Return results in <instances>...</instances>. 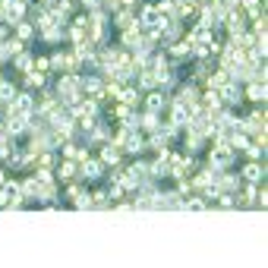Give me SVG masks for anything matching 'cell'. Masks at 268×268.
Masks as SVG:
<instances>
[{"mask_svg":"<svg viewBox=\"0 0 268 268\" xmlns=\"http://www.w3.org/2000/svg\"><path fill=\"white\" fill-rule=\"evenodd\" d=\"M190 117H193V104H186V101L173 104V117H170L173 126H186V123H190Z\"/></svg>","mask_w":268,"mask_h":268,"instance_id":"6da1fadb","label":"cell"},{"mask_svg":"<svg viewBox=\"0 0 268 268\" xmlns=\"http://www.w3.org/2000/svg\"><path fill=\"white\" fill-rule=\"evenodd\" d=\"M142 26H148V29H164V16H161L158 7H145L142 10Z\"/></svg>","mask_w":268,"mask_h":268,"instance_id":"7a4b0ae2","label":"cell"},{"mask_svg":"<svg viewBox=\"0 0 268 268\" xmlns=\"http://www.w3.org/2000/svg\"><path fill=\"white\" fill-rule=\"evenodd\" d=\"M79 85L88 92V98H101L104 95V82H101L98 76H92V79H85V82H79Z\"/></svg>","mask_w":268,"mask_h":268,"instance_id":"3957f363","label":"cell"},{"mask_svg":"<svg viewBox=\"0 0 268 268\" xmlns=\"http://www.w3.org/2000/svg\"><path fill=\"white\" fill-rule=\"evenodd\" d=\"M243 177H246L249 183H259V180L265 177V167H262V164H255V161H252V164H249L246 170H243Z\"/></svg>","mask_w":268,"mask_h":268,"instance_id":"277c9868","label":"cell"},{"mask_svg":"<svg viewBox=\"0 0 268 268\" xmlns=\"http://www.w3.org/2000/svg\"><path fill=\"white\" fill-rule=\"evenodd\" d=\"M249 98H252V101H265V79H252Z\"/></svg>","mask_w":268,"mask_h":268,"instance_id":"5b68a950","label":"cell"},{"mask_svg":"<svg viewBox=\"0 0 268 268\" xmlns=\"http://www.w3.org/2000/svg\"><path fill=\"white\" fill-rule=\"evenodd\" d=\"M95 111H98V104H95V101H82L73 114H76V117H95Z\"/></svg>","mask_w":268,"mask_h":268,"instance_id":"8992f818","label":"cell"},{"mask_svg":"<svg viewBox=\"0 0 268 268\" xmlns=\"http://www.w3.org/2000/svg\"><path fill=\"white\" fill-rule=\"evenodd\" d=\"M221 95H224L227 104H234V101H240V88H234V82H227V85H221Z\"/></svg>","mask_w":268,"mask_h":268,"instance_id":"52a82bcc","label":"cell"},{"mask_svg":"<svg viewBox=\"0 0 268 268\" xmlns=\"http://www.w3.org/2000/svg\"><path fill=\"white\" fill-rule=\"evenodd\" d=\"M145 108H148V114H161V108H164V98H161L158 92H155V95H148Z\"/></svg>","mask_w":268,"mask_h":268,"instance_id":"ba28073f","label":"cell"},{"mask_svg":"<svg viewBox=\"0 0 268 268\" xmlns=\"http://www.w3.org/2000/svg\"><path fill=\"white\" fill-rule=\"evenodd\" d=\"M82 161H85V164H82V173H85L88 180H95L98 173H101V164H98V161H88V158H82Z\"/></svg>","mask_w":268,"mask_h":268,"instance_id":"9c48e42d","label":"cell"},{"mask_svg":"<svg viewBox=\"0 0 268 268\" xmlns=\"http://www.w3.org/2000/svg\"><path fill=\"white\" fill-rule=\"evenodd\" d=\"M10 111H19V114H32V95H22V98H16V104Z\"/></svg>","mask_w":268,"mask_h":268,"instance_id":"30bf717a","label":"cell"},{"mask_svg":"<svg viewBox=\"0 0 268 268\" xmlns=\"http://www.w3.org/2000/svg\"><path fill=\"white\" fill-rule=\"evenodd\" d=\"M101 161H104V164H111V167H114V164H117V161H120L117 148H104V151H101Z\"/></svg>","mask_w":268,"mask_h":268,"instance_id":"8fae6325","label":"cell"},{"mask_svg":"<svg viewBox=\"0 0 268 268\" xmlns=\"http://www.w3.org/2000/svg\"><path fill=\"white\" fill-rule=\"evenodd\" d=\"M16 98V88L10 82H0V101H13Z\"/></svg>","mask_w":268,"mask_h":268,"instance_id":"7c38bea8","label":"cell"},{"mask_svg":"<svg viewBox=\"0 0 268 268\" xmlns=\"http://www.w3.org/2000/svg\"><path fill=\"white\" fill-rule=\"evenodd\" d=\"M16 35H19V41L32 38V26H29V22H16Z\"/></svg>","mask_w":268,"mask_h":268,"instance_id":"4fadbf2b","label":"cell"},{"mask_svg":"<svg viewBox=\"0 0 268 268\" xmlns=\"http://www.w3.org/2000/svg\"><path fill=\"white\" fill-rule=\"evenodd\" d=\"M26 82H29L32 88H41V85H44V73H29Z\"/></svg>","mask_w":268,"mask_h":268,"instance_id":"5bb4252c","label":"cell"},{"mask_svg":"<svg viewBox=\"0 0 268 268\" xmlns=\"http://www.w3.org/2000/svg\"><path fill=\"white\" fill-rule=\"evenodd\" d=\"M16 66H19V69H32V57L19 51V54H16Z\"/></svg>","mask_w":268,"mask_h":268,"instance_id":"9a60e30c","label":"cell"},{"mask_svg":"<svg viewBox=\"0 0 268 268\" xmlns=\"http://www.w3.org/2000/svg\"><path fill=\"white\" fill-rule=\"evenodd\" d=\"M205 104H208V108H218V104H221V98H218V88L205 95Z\"/></svg>","mask_w":268,"mask_h":268,"instance_id":"2e32d148","label":"cell"},{"mask_svg":"<svg viewBox=\"0 0 268 268\" xmlns=\"http://www.w3.org/2000/svg\"><path fill=\"white\" fill-rule=\"evenodd\" d=\"M186 208H190V212H205V202L202 199H190V202H186Z\"/></svg>","mask_w":268,"mask_h":268,"instance_id":"e0dca14e","label":"cell"},{"mask_svg":"<svg viewBox=\"0 0 268 268\" xmlns=\"http://www.w3.org/2000/svg\"><path fill=\"white\" fill-rule=\"evenodd\" d=\"M243 7H246V13H249V16L259 13V0H243Z\"/></svg>","mask_w":268,"mask_h":268,"instance_id":"ac0fdd59","label":"cell"},{"mask_svg":"<svg viewBox=\"0 0 268 268\" xmlns=\"http://www.w3.org/2000/svg\"><path fill=\"white\" fill-rule=\"evenodd\" d=\"M73 173H76V164H69V161H66V164L60 167V177H63V180H69Z\"/></svg>","mask_w":268,"mask_h":268,"instance_id":"d6986e66","label":"cell"},{"mask_svg":"<svg viewBox=\"0 0 268 268\" xmlns=\"http://www.w3.org/2000/svg\"><path fill=\"white\" fill-rule=\"evenodd\" d=\"M48 66H51V60H48V57H35V69H38V73H44Z\"/></svg>","mask_w":268,"mask_h":268,"instance_id":"ffe728a7","label":"cell"},{"mask_svg":"<svg viewBox=\"0 0 268 268\" xmlns=\"http://www.w3.org/2000/svg\"><path fill=\"white\" fill-rule=\"evenodd\" d=\"M117 95L123 98V104H133V101H136V92H133V88H126V92H117Z\"/></svg>","mask_w":268,"mask_h":268,"instance_id":"44dd1931","label":"cell"},{"mask_svg":"<svg viewBox=\"0 0 268 268\" xmlns=\"http://www.w3.org/2000/svg\"><path fill=\"white\" fill-rule=\"evenodd\" d=\"M88 205H92V199H88V196L76 193V208H88Z\"/></svg>","mask_w":268,"mask_h":268,"instance_id":"7402d4cb","label":"cell"},{"mask_svg":"<svg viewBox=\"0 0 268 268\" xmlns=\"http://www.w3.org/2000/svg\"><path fill=\"white\" fill-rule=\"evenodd\" d=\"M130 22H133L130 13H120V16H117V26H123V29H130Z\"/></svg>","mask_w":268,"mask_h":268,"instance_id":"603a6c76","label":"cell"},{"mask_svg":"<svg viewBox=\"0 0 268 268\" xmlns=\"http://www.w3.org/2000/svg\"><path fill=\"white\" fill-rule=\"evenodd\" d=\"M38 164H41V167H51V164H54V158H51V155H41V158H38Z\"/></svg>","mask_w":268,"mask_h":268,"instance_id":"cb8c5ba5","label":"cell"},{"mask_svg":"<svg viewBox=\"0 0 268 268\" xmlns=\"http://www.w3.org/2000/svg\"><path fill=\"white\" fill-rule=\"evenodd\" d=\"M82 4H85V7H92V10H98V7L104 4V0H82Z\"/></svg>","mask_w":268,"mask_h":268,"instance_id":"d4e9b609","label":"cell"},{"mask_svg":"<svg viewBox=\"0 0 268 268\" xmlns=\"http://www.w3.org/2000/svg\"><path fill=\"white\" fill-rule=\"evenodd\" d=\"M4 38H7V35H4V29H0V41H4Z\"/></svg>","mask_w":268,"mask_h":268,"instance_id":"484cf974","label":"cell"},{"mask_svg":"<svg viewBox=\"0 0 268 268\" xmlns=\"http://www.w3.org/2000/svg\"><path fill=\"white\" fill-rule=\"evenodd\" d=\"M0 82H4V79H0Z\"/></svg>","mask_w":268,"mask_h":268,"instance_id":"4316f807","label":"cell"}]
</instances>
